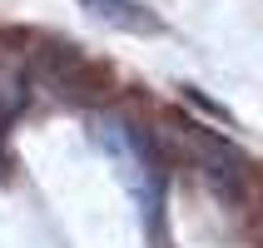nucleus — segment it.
Instances as JSON below:
<instances>
[{
  "instance_id": "nucleus-2",
  "label": "nucleus",
  "mask_w": 263,
  "mask_h": 248,
  "mask_svg": "<svg viewBox=\"0 0 263 248\" xmlns=\"http://www.w3.org/2000/svg\"><path fill=\"white\" fill-rule=\"evenodd\" d=\"M95 20H104V25L115 30H134V35H154L159 30V20L144 10V5H134V0H80Z\"/></svg>"
},
{
  "instance_id": "nucleus-1",
  "label": "nucleus",
  "mask_w": 263,
  "mask_h": 248,
  "mask_svg": "<svg viewBox=\"0 0 263 248\" xmlns=\"http://www.w3.org/2000/svg\"><path fill=\"white\" fill-rule=\"evenodd\" d=\"M35 74L50 80V89L65 94V100H74L80 85H85V65H80V55H74L70 45H45V55L35 60Z\"/></svg>"
},
{
  "instance_id": "nucleus-3",
  "label": "nucleus",
  "mask_w": 263,
  "mask_h": 248,
  "mask_svg": "<svg viewBox=\"0 0 263 248\" xmlns=\"http://www.w3.org/2000/svg\"><path fill=\"white\" fill-rule=\"evenodd\" d=\"M25 94H30V70H25V60H15L10 50H0V129L25 109Z\"/></svg>"
}]
</instances>
